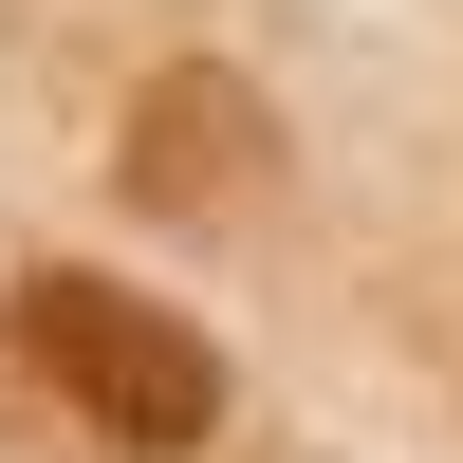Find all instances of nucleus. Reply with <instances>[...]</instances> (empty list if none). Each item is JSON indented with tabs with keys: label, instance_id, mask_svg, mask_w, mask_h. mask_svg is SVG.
I'll return each instance as SVG.
<instances>
[{
	"label": "nucleus",
	"instance_id": "1",
	"mask_svg": "<svg viewBox=\"0 0 463 463\" xmlns=\"http://www.w3.org/2000/svg\"><path fill=\"white\" fill-rule=\"evenodd\" d=\"M19 408L37 427H74V445H111V463H185L222 427V353L167 316V297H130V279H19Z\"/></svg>",
	"mask_w": 463,
	"mask_h": 463
},
{
	"label": "nucleus",
	"instance_id": "2",
	"mask_svg": "<svg viewBox=\"0 0 463 463\" xmlns=\"http://www.w3.org/2000/svg\"><path fill=\"white\" fill-rule=\"evenodd\" d=\"M130 185H148V204H241V185H260V93H241V74H148Z\"/></svg>",
	"mask_w": 463,
	"mask_h": 463
}]
</instances>
